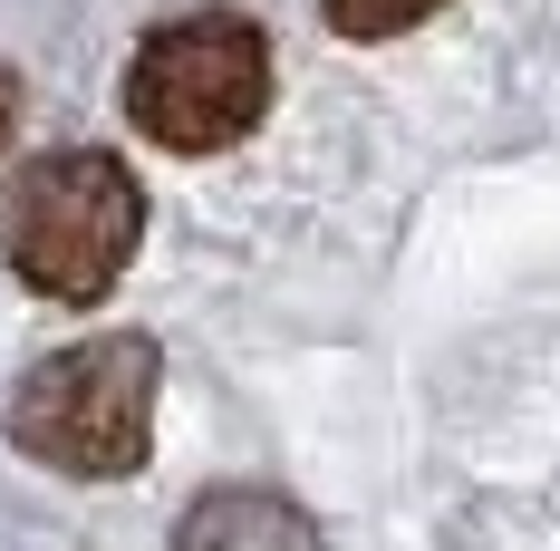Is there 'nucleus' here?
<instances>
[{"mask_svg":"<svg viewBox=\"0 0 560 551\" xmlns=\"http://www.w3.org/2000/svg\"><path fill=\"white\" fill-rule=\"evenodd\" d=\"M145 242V184L107 146H58L0 194V252L39 300H107Z\"/></svg>","mask_w":560,"mask_h":551,"instance_id":"obj_1","label":"nucleus"},{"mask_svg":"<svg viewBox=\"0 0 560 551\" xmlns=\"http://www.w3.org/2000/svg\"><path fill=\"white\" fill-rule=\"evenodd\" d=\"M155 338L116 330V338H78V348H58L39 358L20 397H10V436L20 455H39L58 474H88V484H107V474H136L145 464V436H155Z\"/></svg>","mask_w":560,"mask_h":551,"instance_id":"obj_2","label":"nucleus"},{"mask_svg":"<svg viewBox=\"0 0 560 551\" xmlns=\"http://www.w3.org/2000/svg\"><path fill=\"white\" fill-rule=\"evenodd\" d=\"M271 107V39L242 20V10H194L165 20L136 68H126V116L174 146V156H223L242 146Z\"/></svg>","mask_w":560,"mask_h":551,"instance_id":"obj_3","label":"nucleus"},{"mask_svg":"<svg viewBox=\"0 0 560 551\" xmlns=\"http://www.w3.org/2000/svg\"><path fill=\"white\" fill-rule=\"evenodd\" d=\"M174 551H329V542H319V523H310L290 494L223 484V494H203L194 513H184Z\"/></svg>","mask_w":560,"mask_h":551,"instance_id":"obj_4","label":"nucleus"},{"mask_svg":"<svg viewBox=\"0 0 560 551\" xmlns=\"http://www.w3.org/2000/svg\"><path fill=\"white\" fill-rule=\"evenodd\" d=\"M329 10L338 39H396V30H416V20H435L445 0H319Z\"/></svg>","mask_w":560,"mask_h":551,"instance_id":"obj_5","label":"nucleus"},{"mask_svg":"<svg viewBox=\"0 0 560 551\" xmlns=\"http://www.w3.org/2000/svg\"><path fill=\"white\" fill-rule=\"evenodd\" d=\"M10 126H20V78L0 68V146H10Z\"/></svg>","mask_w":560,"mask_h":551,"instance_id":"obj_6","label":"nucleus"}]
</instances>
